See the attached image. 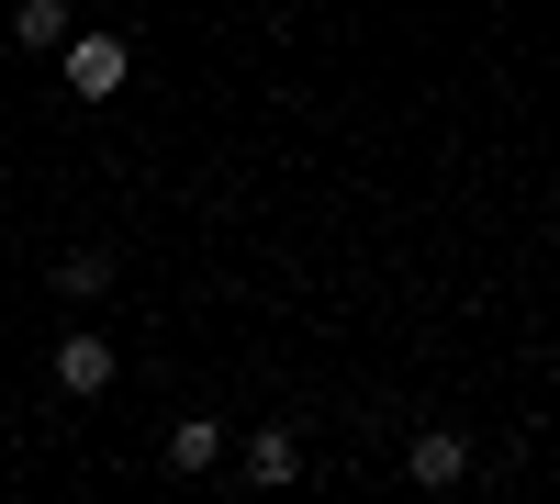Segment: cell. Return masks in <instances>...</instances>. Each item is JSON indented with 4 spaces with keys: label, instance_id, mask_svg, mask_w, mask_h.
<instances>
[{
    "label": "cell",
    "instance_id": "7a4b0ae2",
    "mask_svg": "<svg viewBox=\"0 0 560 504\" xmlns=\"http://www.w3.org/2000/svg\"><path fill=\"white\" fill-rule=\"evenodd\" d=\"M404 482L415 493H459L471 482V426H415L404 437Z\"/></svg>",
    "mask_w": 560,
    "mask_h": 504
},
{
    "label": "cell",
    "instance_id": "6da1fadb",
    "mask_svg": "<svg viewBox=\"0 0 560 504\" xmlns=\"http://www.w3.org/2000/svg\"><path fill=\"white\" fill-rule=\"evenodd\" d=\"M57 79H68V102H113V90L135 79V45L124 34H68L57 45Z\"/></svg>",
    "mask_w": 560,
    "mask_h": 504
},
{
    "label": "cell",
    "instance_id": "8992f818",
    "mask_svg": "<svg viewBox=\"0 0 560 504\" xmlns=\"http://www.w3.org/2000/svg\"><path fill=\"white\" fill-rule=\"evenodd\" d=\"M224 448H236V437H224L213 415H179V426H168V471H213Z\"/></svg>",
    "mask_w": 560,
    "mask_h": 504
},
{
    "label": "cell",
    "instance_id": "277c9868",
    "mask_svg": "<svg viewBox=\"0 0 560 504\" xmlns=\"http://www.w3.org/2000/svg\"><path fill=\"white\" fill-rule=\"evenodd\" d=\"M236 471H247L258 493H280V482L303 471V437H292V426H247V437H236Z\"/></svg>",
    "mask_w": 560,
    "mask_h": 504
},
{
    "label": "cell",
    "instance_id": "52a82bcc",
    "mask_svg": "<svg viewBox=\"0 0 560 504\" xmlns=\"http://www.w3.org/2000/svg\"><path fill=\"white\" fill-rule=\"evenodd\" d=\"M57 292L68 303H102L113 292V247H57Z\"/></svg>",
    "mask_w": 560,
    "mask_h": 504
},
{
    "label": "cell",
    "instance_id": "5b68a950",
    "mask_svg": "<svg viewBox=\"0 0 560 504\" xmlns=\"http://www.w3.org/2000/svg\"><path fill=\"white\" fill-rule=\"evenodd\" d=\"M68 34H79V23H68V0H12V45H23V57H57Z\"/></svg>",
    "mask_w": 560,
    "mask_h": 504
},
{
    "label": "cell",
    "instance_id": "3957f363",
    "mask_svg": "<svg viewBox=\"0 0 560 504\" xmlns=\"http://www.w3.org/2000/svg\"><path fill=\"white\" fill-rule=\"evenodd\" d=\"M57 392H68V403H102V392H113V337H102V326H68V337H57Z\"/></svg>",
    "mask_w": 560,
    "mask_h": 504
}]
</instances>
